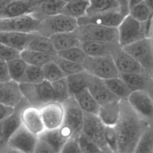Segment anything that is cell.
Masks as SVG:
<instances>
[{
	"mask_svg": "<svg viewBox=\"0 0 153 153\" xmlns=\"http://www.w3.org/2000/svg\"><path fill=\"white\" fill-rule=\"evenodd\" d=\"M149 125L130 105L127 99H120V114L114 126L120 153H134L137 143Z\"/></svg>",
	"mask_w": 153,
	"mask_h": 153,
	"instance_id": "6da1fadb",
	"label": "cell"
},
{
	"mask_svg": "<svg viewBox=\"0 0 153 153\" xmlns=\"http://www.w3.org/2000/svg\"><path fill=\"white\" fill-rule=\"evenodd\" d=\"M151 22H141L129 13L117 27L118 43L123 48L146 37L151 36Z\"/></svg>",
	"mask_w": 153,
	"mask_h": 153,
	"instance_id": "7a4b0ae2",
	"label": "cell"
},
{
	"mask_svg": "<svg viewBox=\"0 0 153 153\" xmlns=\"http://www.w3.org/2000/svg\"><path fill=\"white\" fill-rule=\"evenodd\" d=\"M23 98L32 106L38 108L56 101L55 94L51 83L44 80L38 83H19Z\"/></svg>",
	"mask_w": 153,
	"mask_h": 153,
	"instance_id": "3957f363",
	"label": "cell"
},
{
	"mask_svg": "<svg viewBox=\"0 0 153 153\" xmlns=\"http://www.w3.org/2000/svg\"><path fill=\"white\" fill-rule=\"evenodd\" d=\"M78 26L77 19L60 13L41 19L37 33L49 38L54 34L74 31Z\"/></svg>",
	"mask_w": 153,
	"mask_h": 153,
	"instance_id": "277c9868",
	"label": "cell"
},
{
	"mask_svg": "<svg viewBox=\"0 0 153 153\" xmlns=\"http://www.w3.org/2000/svg\"><path fill=\"white\" fill-rule=\"evenodd\" d=\"M78 38L82 41H99L118 43V29L97 24L79 25L76 29Z\"/></svg>",
	"mask_w": 153,
	"mask_h": 153,
	"instance_id": "5b68a950",
	"label": "cell"
},
{
	"mask_svg": "<svg viewBox=\"0 0 153 153\" xmlns=\"http://www.w3.org/2000/svg\"><path fill=\"white\" fill-rule=\"evenodd\" d=\"M143 68L146 73L153 78V39L146 37L123 47Z\"/></svg>",
	"mask_w": 153,
	"mask_h": 153,
	"instance_id": "8992f818",
	"label": "cell"
},
{
	"mask_svg": "<svg viewBox=\"0 0 153 153\" xmlns=\"http://www.w3.org/2000/svg\"><path fill=\"white\" fill-rule=\"evenodd\" d=\"M82 65L90 74L103 79L119 76L111 56L93 57L88 55Z\"/></svg>",
	"mask_w": 153,
	"mask_h": 153,
	"instance_id": "52a82bcc",
	"label": "cell"
},
{
	"mask_svg": "<svg viewBox=\"0 0 153 153\" xmlns=\"http://www.w3.org/2000/svg\"><path fill=\"white\" fill-rule=\"evenodd\" d=\"M65 115L62 126L70 133L71 137H78L82 131L84 112L72 96L63 103Z\"/></svg>",
	"mask_w": 153,
	"mask_h": 153,
	"instance_id": "ba28073f",
	"label": "cell"
},
{
	"mask_svg": "<svg viewBox=\"0 0 153 153\" xmlns=\"http://www.w3.org/2000/svg\"><path fill=\"white\" fill-rule=\"evenodd\" d=\"M39 20L32 13L0 19V32H37Z\"/></svg>",
	"mask_w": 153,
	"mask_h": 153,
	"instance_id": "9c48e42d",
	"label": "cell"
},
{
	"mask_svg": "<svg viewBox=\"0 0 153 153\" xmlns=\"http://www.w3.org/2000/svg\"><path fill=\"white\" fill-rule=\"evenodd\" d=\"M105 127L97 115L84 112L81 132L96 143L103 152H111L105 140Z\"/></svg>",
	"mask_w": 153,
	"mask_h": 153,
	"instance_id": "30bf717a",
	"label": "cell"
},
{
	"mask_svg": "<svg viewBox=\"0 0 153 153\" xmlns=\"http://www.w3.org/2000/svg\"><path fill=\"white\" fill-rule=\"evenodd\" d=\"M38 136L21 124L10 137L4 149L26 153L34 152Z\"/></svg>",
	"mask_w": 153,
	"mask_h": 153,
	"instance_id": "8fae6325",
	"label": "cell"
},
{
	"mask_svg": "<svg viewBox=\"0 0 153 153\" xmlns=\"http://www.w3.org/2000/svg\"><path fill=\"white\" fill-rule=\"evenodd\" d=\"M128 14V13L119 8L99 13L85 14L78 19L77 22L78 25L91 23L117 27Z\"/></svg>",
	"mask_w": 153,
	"mask_h": 153,
	"instance_id": "7c38bea8",
	"label": "cell"
},
{
	"mask_svg": "<svg viewBox=\"0 0 153 153\" xmlns=\"http://www.w3.org/2000/svg\"><path fill=\"white\" fill-rule=\"evenodd\" d=\"M127 100L141 118L149 124H153V100L147 91H132L127 97Z\"/></svg>",
	"mask_w": 153,
	"mask_h": 153,
	"instance_id": "4fadbf2b",
	"label": "cell"
},
{
	"mask_svg": "<svg viewBox=\"0 0 153 153\" xmlns=\"http://www.w3.org/2000/svg\"><path fill=\"white\" fill-rule=\"evenodd\" d=\"M39 109L45 130L59 128L62 126L65 115L63 103L54 101L43 105Z\"/></svg>",
	"mask_w": 153,
	"mask_h": 153,
	"instance_id": "5bb4252c",
	"label": "cell"
},
{
	"mask_svg": "<svg viewBox=\"0 0 153 153\" xmlns=\"http://www.w3.org/2000/svg\"><path fill=\"white\" fill-rule=\"evenodd\" d=\"M27 105H30L23 98L20 102L14 107L13 112L2 121V134L0 142V151L5 148L10 137L22 124L20 113L23 108Z\"/></svg>",
	"mask_w": 153,
	"mask_h": 153,
	"instance_id": "9a60e30c",
	"label": "cell"
},
{
	"mask_svg": "<svg viewBox=\"0 0 153 153\" xmlns=\"http://www.w3.org/2000/svg\"><path fill=\"white\" fill-rule=\"evenodd\" d=\"M22 125L33 134L38 136L45 130L39 109L27 105L20 113Z\"/></svg>",
	"mask_w": 153,
	"mask_h": 153,
	"instance_id": "2e32d148",
	"label": "cell"
},
{
	"mask_svg": "<svg viewBox=\"0 0 153 153\" xmlns=\"http://www.w3.org/2000/svg\"><path fill=\"white\" fill-rule=\"evenodd\" d=\"M112 57L119 73L147 74L136 59L125 51L122 47L117 50Z\"/></svg>",
	"mask_w": 153,
	"mask_h": 153,
	"instance_id": "e0dca14e",
	"label": "cell"
},
{
	"mask_svg": "<svg viewBox=\"0 0 153 153\" xmlns=\"http://www.w3.org/2000/svg\"><path fill=\"white\" fill-rule=\"evenodd\" d=\"M71 137L70 133L63 126L53 130H45L38 136L48 146L52 153L60 152L63 145Z\"/></svg>",
	"mask_w": 153,
	"mask_h": 153,
	"instance_id": "ac0fdd59",
	"label": "cell"
},
{
	"mask_svg": "<svg viewBox=\"0 0 153 153\" xmlns=\"http://www.w3.org/2000/svg\"><path fill=\"white\" fill-rule=\"evenodd\" d=\"M87 89L100 105L120 99L109 90L103 79L93 75L90 76Z\"/></svg>",
	"mask_w": 153,
	"mask_h": 153,
	"instance_id": "d6986e66",
	"label": "cell"
},
{
	"mask_svg": "<svg viewBox=\"0 0 153 153\" xmlns=\"http://www.w3.org/2000/svg\"><path fill=\"white\" fill-rule=\"evenodd\" d=\"M23 98L19 83L10 79L0 82V103L16 107Z\"/></svg>",
	"mask_w": 153,
	"mask_h": 153,
	"instance_id": "ffe728a7",
	"label": "cell"
},
{
	"mask_svg": "<svg viewBox=\"0 0 153 153\" xmlns=\"http://www.w3.org/2000/svg\"><path fill=\"white\" fill-rule=\"evenodd\" d=\"M79 47L85 53L93 57L111 56L119 48H121L119 44L99 42V41H82Z\"/></svg>",
	"mask_w": 153,
	"mask_h": 153,
	"instance_id": "44dd1931",
	"label": "cell"
},
{
	"mask_svg": "<svg viewBox=\"0 0 153 153\" xmlns=\"http://www.w3.org/2000/svg\"><path fill=\"white\" fill-rule=\"evenodd\" d=\"M35 33L0 32V42L21 51L26 48Z\"/></svg>",
	"mask_w": 153,
	"mask_h": 153,
	"instance_id": "7402d4cb",
	"label": "cell"
},
{
	"mask_svg": "<svg viewBox=\"0 0 153 153\" xmlns=\"http://www.w3.org/2000/svg\"><path fill=\"white\" fill-rule=\"evenodd\" d=\"M120 114V99L100 105L97 116L105 126H115Z\"/></svg>",
	"mask_w": 153,
	"mask_h": 153,
	"instance_id": "603a6c76",
	"label": "cell"
},
{
	"mask_svg": "<svg viewBox=\"0 0 153 153\" xmlns=\"http://www.w3.org/2000/svg\"><path fill=\"white\" fill-rule=\"evenodd\" d=\"M119 76L126 82L131 91L140 90L146 91L153 81V78L145 74L119 73Z\"/></svg>",
	"mask_w": 153,
	"mask_h": 153,
	"instance_id": "cb8c5ba5",
	"label": "cell"
},
{
	"mask_svg": "<svg viewBox=\"0 0 153 153\" xmlns=\"http://www.w3.org/2000/svg\"><path fill=\"white\" fill-rule=\"evenodd\" d=\"M34 7L26 0H10L0 11V19L32 13Z\"/></svg>",
	"mask_w": 153,
	"mask_h": 153,
	"instance_id": "d4e9b609",
	"label": "cell"
},
{
	"mask_svg": "<svg viewBox=\"0 0 153 153\" xmlns=\"http://www.w3.org/2000/svg\"><path fill=\"white\" fill-rule=\"evenodd\" d=\"M66 3L63 0H44L34 8L32 14L39 20L47 16L60 14Z\"/></svg>",
	"mask_w": 153,
	"mask_h": 153,
	"instance_id": "484cf974",
	"label": "cell"
},
{
	"mask_svg": "<svg viewBox=\"0 0 153 153\" xmlns=\"http://www.w3.org/2000/svg\"><path fill=\"white\" fill-rule=\"evenodd\" d=\"M49 38L57 52L73 47L79 46L80 44L76 30L54 34Z\"/></svg>",
	"mask_w": 153,
	"mask_h": 153,
	"instance_id": "4316f807",
	"label": "cell"
},
{
	"mask_svg": "<svg viewBox=\"0 0 153 153\" xmlns=\"http://www.w3.org/2000/svg\"><path fill=\"white\" fill-rule=\"evenodd\" d=\"M72 96L83 112L97 115L100 105L87 88L74 94Z\"/></svg>",
	"mask_w": 153,
	"mask_h": 153,
	"instance_id": "83f0119b",
	"label": "cell"
},
{
	"mask_svg": "<svg viewBox=\"0 0 153 153\" xmlns=\"http://www.w3.org/2000/svg\"><path fill=\"white\" fill-rule=\"evenodd\" d=\"M26 48L50 55H57V51L54 49L50 38L43 36L37 32L34 34Z\"/></svg>",
	"mask_w": 153,
	"mask_h": 153,
	"instance_id": "f1b7e54d",
	"label": "cell"
},
{
	"mask_svg": "<svg viewBox=\"0 0 153 153\" xmlns=\"http://www.w3.org/2000/svg\"><path fill=\"white\" fill-rule=\"evenodd\" d=\"M91 75L86 71H83L66 76L71 96L87 88Z\"/></svg>",
	"mask_w": 153,
	"mask_h": 153,
	"instance_id": "f546056e",
	"label": "cell"
},
{
	"mask_svg": "<svg viewBox=\"0 0 153 153\" xmlns=\"http://www.w3.org/2000/svg\"><path fill=\"white\" fill-rule=\"evenodd\" d=\"M56 56L57 55H50L27 48L23 50L20 53V56L27 63V65L39 67H42L48 61L53 60Z\"/></svg>",
	"mask_w": 153,
	"mask_h": 153,
	"instance_id": "4dcf8cb0",
	"label": "cell"
},
{
	"mask_svg": "<svg viewBox=\"0 0 153 153\" xmlns=\"http://www.w3.org/2000/svg\"><path fill=\"white\" fill-rule=\"evenodd\" d=\"M103 80L109 90L120 99H127L132 92L119 76Z\"/></svg>",
	"mask_w": 153,
	"mask_h": 153,
	"instance_id": "1f68e13d",
	"label": "cell"
},
{
	"mask_svg": "<svg viewBox=\"0 0 153 153\" xmlns=\"http://www.w3.org/2000/svg\"><path fill=\"white\" fill-rule=\"evenodd\" d=\"M89 0H76L66 2L62 13L78 19L87 13Z\"/></svg>",
	"mask_w": 153,
	"mask_h": 153,
	"instance_id": "d6a6232c",
	"label": "cell"
},
{
	"mask_svg": "<svg viewBox=\"0 0 153 153\" xmlns=\"http://www.w3.org/2000/svg\"><path fill=\"white\" fill-rule=\"evenodd\" d=\"M129 14L141 22H152L153 11L146 0L142 1L129 9Z\"/></svg>",
	"mask_w": 153,
	"mask_h": 153,
	"instance_id": "836d02e7",
	"label": "cell"
},
{
	"mask_svg": "<svg viewBox=\"0 0 153 153\" xmlns=\"http://www.w3.org/2000/svg\"><path fill=\"white\" fill-rule=\"evenodd\" d=\"M11 79L20 83L27 66V63L20 56L7 62Z\"/></svg>",
	"mask_w": 153,
	"mask_h": 153,
	"instance_id": "e575fe53",
	"label": "cell"
},
{
	"mask_svg": "<svg viewBox=\"0 0 153 153\" xmlns=\"http://www.w3.org/2000/svg\"><path fill=\"white\" fill-rule=\"evenodd\" d=\"M120 6L115 0H89L86 14L99 13L119 9Z\"/></svg>",
	"mask_w": 153,
	"mask_h": 153,
	"instance_id": "d590c367",
	"label": "cell"
},
{
	"mask_svg": "<svg viewBox=\"0 0 153 153\" xmlns=\"http://www.w3.org/2000/svg\"><path fill=\"white\" fill-rule=\"evenodd\" d=\"M134 152L153 153V124H149L141 136Z\"/></svg>",
	"mask_w": 153,
	"mask_h": 153,
	"instance_id": "8d00e7d4",
	"label": "cell"
},
{
	"mask_svg": "<svg viewBox=\"0 0 153 153\" xmlns=\"http://www.w3.org/2000/svg\"><path fill=\"white\" fill-rule=\"evenodd\" d=\"M41 68L45 80L51 83L66 76V74L53 60L45 63Z\"/></svg>",
	"mask_w": 153,
	"mask_h": 153,
	"instance_id": "74e56055",
	"label": "cell"
},
{
	"mask_svg": "<svg viewBox=\"0 0 153 153\" xmlns=\"http://www.w3.org/2000/svg\"><path fill=\"white\" fill-rule=\"evenodd\" d=\"M57 54L61 57L78 63L81 65H82L88 56L79 46L73 47L66 50L59 51L57 52Z\"/></svg>",
	"mask_w": 153,
	"mask_h": 153,
	"instance_id": "f35d334b",
	"label": "cell"
},
{
	"mask_svg": "<svg viewBox=\"0 0 153 153\" xmlns=\"http://www.w3.org/2000/svg\"><path fill=\"white\" fill-rule=\"evenodd\" d=\"M51 85L55 94L56 101L63 103L72 96L66 77L51 82Z\"/></svg>",
	"mask_w": 153,
	"mask_h": 153,
	"instance_id": "ab89813d",
	"label": "cell"
},
{
	"mask_svg": "<svg viewBox=\"0 0 153 153\" xmlns=\"http://www.w3.org/2000/svg\"><path fill=\"white\" fill-rule=\"evenodd\" d=\"M53 60L57 64L66 76L85 71L82 65L61 57L57 54L54 58Z\"/></svg>",
	"mask_w": 153,
	"mask_h": 153,
	"instance_id": "60d3db41",
	"label": "cell"
},
{
	"mask_svg": "<svg viewBox=\"0 0 153 153\" xmlns=\"http://www.w3.org/2000/svg\"><path fill=\"white\" fill-rule=\"evenodd\" d=\"M45 80L41 67L28 65L20 83H38Z\"/></svg>",
	"mask_w": 153,
	"mask_h": 153,
	"instance_id": "b9f144b4",
	"label": "cell"
},
{
	"mask_svg": "<svg viewBox=\"0 0 153 153\" xmlns=\"http://www.w3.org/2000/svg\"><path fill=\"white\" fill-rule=\"evenodd\" d=\"M105 142L111 152H118V145L117 132L114 126H105L104 130Z\"/></svg>",
	"mask_w": 153,
	"mask_h": 153,
	"instance_id": "7bdbcfd3",
	"label": "cell"
},
{
	"mask_svg": "<svg viewBox=\"0 0 153 153\" xmlns=\"http://www.w3.org/2000/svg\"><path fill=\"white\" fill-rule=\"evenodd\" d=\"M78 140L81 152H103L97 145L82 132L78 136Z\"/></svg>",
	"mask_w": 153,
	"mask_h": 153,
	"instance_id": "ee69618b",
	"label": "cell"
},
{
	"mask_svg": "<svg viewBox=\"0 0 153 153\" xmlns=\"http://www.w3.org/2000/svg\"><path fill=\"white\" fill-rule=\"evenodd\" d=\"M20 51L0 42V59L6 62L20 57Z\"/></svg>",
	"mask_w": 153,
	"mask_h": 153,
	"instance_id": "f6af8a7d",
	"label": "cell"
},
{
	"mask_svg": "<svg viewBox=\"0 0 153 153\" xmlns=\"http://www.w3.org/2000/svg\"><path fill=\"white\" fill-rule=\"evenodd\" d=\"M60 152H81L78 137H71L63 145Z\"/></svg>",
	"mask_w": 153,
	"mask_h": 153,
	"instance_id": "bcb514c9",
	"label": "cell"
},
{
	"mask_svg": "<svg viewBox=\"0 0 153 153\" xmlns=\"http://www.w3.org/2000/svg\"><path fill=\"white\" fill-rule=\"evenodd\" d=\"M10 79L7 62L0 59V82L7 81Z\"/></svg>",
	"mask_w": 153,
	"mask_h": 153,
	"instance_id": "7dc6e473",
	"label": "cell"
},
{
	"mask_svg": "<svg viewBox=\"0 0 153 153\" xmlns=\"http://www.w3.org/2000/svg\"><path fill=\"white\" fill-rule=\"evenodd\" d=\"M14 108L0 103V121H2L14 111Z\"/></svg>",
	"mask_w": 153,
	"mask_h": 153,
	"instance_id": "c3c4849f",
	"label": "cell"
},
{
	"mask_svg": "<svg viewBox=\"0 0 153 153\" xmlns=\"http://www.w3.org/2000/svg\"><path fill=\"white\" fill-rule=\"evenodd\" d=\"M120 5L122 10L129 13L128 8V0H115Z\"/></svg>",
	"mask_w": 153,
	"mask_h": 153,
	"instance_id": "681fc988",
	"label": "cell"
},
{
	"mask_svg": "<svg viewBox=\"0 0 153 153\" xmlns=\"http://www.w3.org/2000/svg\"><path fill=\"white\" fill-rule=\"evenodd\" d=\"M28 1L34 8L40 4L44 0H26Z\"/></svg>",
	"mask_w": 153,
	"mask_h": 153,
	"instance_id": "f907efd6",
	"label": "cell"
},
{
	"mask_svg": "<svg viewBox=\"0 0 153 153\" xmlns=\"http://www.w3.org/2000/svg\"><path fill=\"white\" fill-rule=\"evenodd\" d=\"M146 91L148 93V94H149V96L151 97L152 100H153V81L152 82L151 84L150 85L149 87L148 88V89Z\"/></svg>",
	"mask_w": 153,
	"mask_h": 153,
	"instance_id": "816d5d0a",
	"label": "cell"
},
{
	"mask_svg": "<svg viewBox=\"0 0 153 153\" xmlns=\"http://www.w3.org/2000/svg\"><path fill=\"white\" fill-rule=\"evenodd\" d=\"M142 1H143V0H128V8L130 9L133 5H134L135 4H136L137 3Z\"/></svg>",
	"mask_w": 153,
	"mask_h": 153,
	"instance_id": "f5cc1de1",
	"label": "cell"
},
{
	"mask_svg": "<svg viewBox=\"0 0 153 153\" xmlns=\"http://www.w3.org/2000/svg\"><path fill=\"white\" fill-rule=\"evenodd\" d=\"M10 0H0V11L4 8L5 5L10 1Z\"/></svg>",
	"mask_w": 153,
	"mask_h": 153,
	"instance_id": "db71d44e",
	"label": "cell"
},
{
	"mask_svg": "<svg viewBox=\"0 0 153 153\" xmlns=\"http://www.w3.org/2000/svg\"><path fill=\"white\" fill-rule=\"evenodd\" d=\"M146 1L147 2L149 6L150 7V8L152 9L153 11V0H146Z\"/></svg>",
	"mask_w": 153,
	"mask_h": 153,
	"instance_id": "11a10c76",
	"label": "cell"
},
{
	"mask_svg": "<svg viewBox=\"0 0 153 153\" xmlns=\"http://www.w3.org/2000/svg\"><path fill=\"white\" fill-rule=\"evenodd\" d=\"M2 134V121H0V142L1 140Z\"/></svg>",
	"mask_w": 153,
	"mask_h": 153,
	"instance_id": "9f6ffc18",
	"label": "cell"
},
{
	"mask_svg": "<svg viewBox=\"0 0 153 153\" xmlns=\"http://www.w3.org/2000/svg\"><path fill=\"white\" fill-rule=\"evenodd\" d=\"M151 37L153 39V18L152 19L151 22Z\"/></svg>",
	"mask_w": 153,
	"mask_h": 153,
	"instance_id": "6f0895ef",
	"label": "cell"
},
{
	"mask_svg": "<svg viewBox=\"0 0 153 153\" xmlns=\"http://www.w3.org/2000/svg\"><path fill=\"white\" fill-rule=\"evenodd\" d=\"M64 1H65L66 2H71V1H76V0H63Z\"/></svg>",
	"mask_w": 153,
	"mask_h": 153,
	"instance_id": "680465c9",
	"label": "cell"
}]
</instances>
